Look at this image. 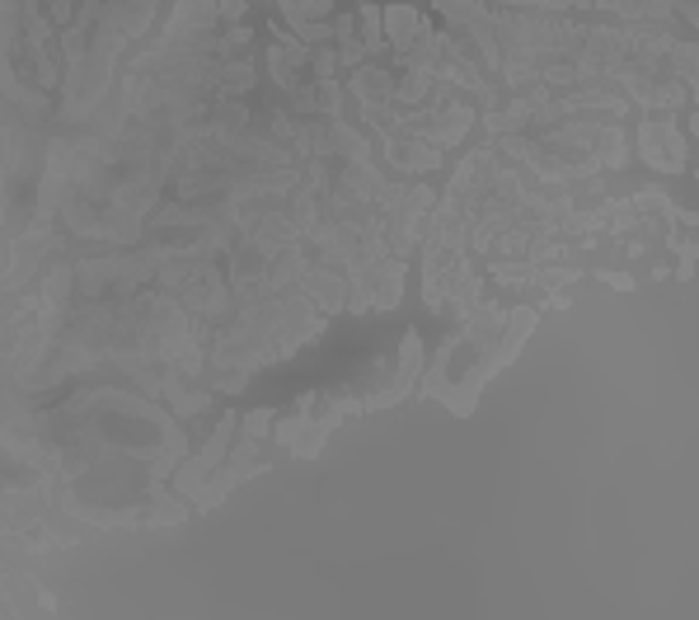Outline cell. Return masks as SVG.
I'll return each instance as SVG.
<instances>
[{
    "label": "cell",
    "instance_id": "1",
    "mask_svg": "<svg viewBox=\"0 0 699 620\" xmlns=\"http://www.w3.org/2000/svg\"><path fill=\"white\" fill-rule=\"evenodd\" d=\"M638 160L658 174L690 170V137L676 127V117H666V113L638 117Z\"/></svg>",
    "mask_w": 699,
    "mask_h": 620
},
{
    "label": "cell",
    "instance_id": "2",
    "mask_svg": "<svg viewBox=\"0 0 699 620\" xmlns=\"http://www.w3.org/2000/svg\"><path fill=\"white\" fill-rule=\"evenodd\" d=\"M315 400H320V395H305V405H301V409L273 423V437H277V442H282V447H287L291 456H301V461H315V456L324 451V442H329V433H334L338 423H344V413H338L334 405L324 409L320 419H315V413H305V409L315 405Z\"/></svg>",
    "mask_w": 699,
    "mask_h": 620
},
{
    "label": "cell",
    "instance_id": "3",
    "mask_svg": "<svg viewBox=\"0 0 699 620\" xmlns=\"http://www.w3.org/2000/svg\"><path fill=\"white\" fill-rule=\"evenodd\" d=\"M235 433H240V413H226V419H221V423L212 427V437H207L202 447L192 451L188 461H184V466L174 470V489L184 494V498H192V494H198L202 484L212 480V470H216L221 461H226V451H230V442H235Z\"/></svg>",
    "mask_w": 699,
    "mask_h": 620
},
{
    "label": "cell",
    "instance_id": "4",
    "mask_svg": "<svg viewBox=\"0 0 699 620\" xmlns=\"http://www.w3.org/2000/svg\"><path fill=\"white\" fill-rule=\"evenodd\" d=\"M535 320H540V315H535L531 306H508V320H502V330L494 334V344H488V348H484V358H479L488 381H494V376L502 372V367H508V362L516 358V352L526 348V338H531V330H535Z\"/></svg>",
    "mask_w": 699,
    "mask_h": 620
},
{
    "label": "cell",
    "instance_id": "5",
    "mask_svg": "<svg viewBox=\"0 0 699 620\" xmlns=\"http://www.w3.org/2000/svg\"><path fill=\"white\" fill-rule=\"evenodd\" d=\"M380 24H385V48L390 52H409L413 42H419L427 28V14L423 10H413L409 0H395V5H380Z\"/></svg>",
    "mask_w": 699,
    "mask_h": 620
},
{
    "label": "cell",
    "instance_id": "6",
    "mask_svg": "<svg viewBox=\"0 0 699 620\" xmlns=\"http://www.w3.org/2000/svg\"><path fill=\"white\" fill-rule=\"evenodd\" d=\"M380 146H385V165H395L404 174H433L446 160L437 146L423 141V137H380Z\"/></svg>",
    "mask_w": 699,
    "mask_h": 620
},
{
    "label": "cell",
    "instance_id": "7",
    "mask_svg": "<svg viewBox=\"0 0 699 620\" xmlns=\"http://www.w3.org/2000/svg\"><path fill=\"white\" fill-rule=\"evenodd\" d=\"M419 376H423V334L419 330H409L404 338H399V358H395V386L380 395V405H395V400H404V395L419 386Z\"/></svg>",
    "mask_w": 699,
    "mask_h": 620
},
{
    "label": "cell",
    "instance_id": "8",
    "mask_svg": "<svg viewBox=\"0 0 699 620\" xmlns=\"http://www.w3.org/2000/svg\"><path fill=\"white\" fill-rule=\"evenodd\" d=\"M357 42H362L366 48V57L371 62H380L385 52V24H380V5L376 0H362V5H357Z\"/></svg>",
    "mask_w": 699,
    "mask_h": 620
},
{
    "label": "cell",
    "instance_id": "9",
    "mask_svg": "<svg viewBox=\"0 0 699 620\" xmlns=\"http://www.w3.org/2000/svg\"><path fill=\"white\" fill-rule=\"evenodd\" d=\"M282 14L277 20L296 28V24H329L334 14H338V0H287V5H277Z\"/></svg>",
    "mask_w": 699,
    "mask_h": 620
},
{
    "label": "cell",
    "instance_id": "10",
    "mask_svg": "<svg viewBox=\"0 0 699 620\" xmlns=\"http://www.w3.org/2000/svg\"><path fill=\"white\" fill-rule=\"evenodd\" d=\"M273 423H277V409H249L240 419V437L263 442V437H273Z\"/></svg>",
    "mask_w": 699,
    "mask_h": 620
},
{
    "label": "cell",
    "instance_id": "11",
    "mask_svg": "<svg viewBox=\"0 0 699 620\" xmlns=\"http://www.w3.org/2000/svg\"><path fill=\"white\" fill-rule=\"evenodd\" d=\"M216 10H221V24H245L249 0H216Z\"/></svg>",
    "mask_w": 699,
    "mask_h": 620
},
{
    "label": "cell",
    "instance_id": "12",
    "mask_svg": "<svg viewBox=\"0 0 699 620\" xmlns=\"http://www.w3.org/2000/svg\"><path fill=\"white\" fill-rule=\"evenodd\" d=\"M597 277H601L606 287H615V292H629V287H634V277H629V273H597Z\"/></svg>",
    "mask_w": 699,
    "mask_h": 620
},
{
    "label": "cell",
    "instance_id": "13",
    "mask_svg": "<svg viewBox=\"0 0 699 620\" xmlns=\"http://www.w3.org/2000/svg\"><path fill=\"white\" fill-rule=\"evenodd\" d=\"M545 306H549V310H569V297H563V292H549Z\"/></svg>",
    "mask_w": 699,
    "mask_h": 620
},
{
    "label": "cell",
    "instance_id": "14",
    "mask_svg": "<svg viewBox=\"0 0 699 620\" xmlns=\"http://www.w3.org/2000/svg\"><path fill=\"white\" fill-rule=\"evenodd\" d=\"M267 5H287V0H267Z\"/></svg>",
    "mask_w": 699,
    "mask_h": 620
}]
</instances>
